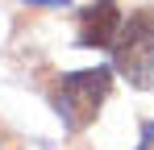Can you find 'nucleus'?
Listing matches in <instances>:
<instances>
[{"mask_svg": "<svg viewBox=\"0 0 154 150\" xmlns=\"http://www.w3.org/2000/svg\"><path fill=\"white\" fill-rule=\"evenodd\" d=\"M112 63L133 88H150L154 83V8H133L121 21Z\"/></svg>", "mask_w": 154, "mask_h": 150, "instance_id": "nucleus-2", "label": "nucleus"}, {"mask_svg": "<svg viewBox=\"0 0 154 150\" xmlns=\"http://www.w3.org/2000/svg\"><path fill=\"white\" fill-rule=\"evenodd\" d=\"M108 88H112V71H108V67H88V71L63 75V79L54 83V92H50L58 121L67 125L71 133L88 129V125L100 117V104H104V96H108Z\"/></svg>", "mask_w": 154, "mask_h": 150, "instance_id": "nucleus-1", "label": "nucleus"}, {"mask_svg": "<svg viewBox=\"0 0 154 150\" xmlns=\"http://www.w3.org/2000/svg\"><path fill=\"white\" fill-rule=\"evenodd\" d=\"M29 4H63V0H29Z\"/></svg>", "mask_w": 154, "mask_h": 150, "instance_id": "nucleus-4", "label": "nucleus"}, {"mask_svg": "<svg viewBox=\"0 0 154 150\" xmlns=\"http://www.w3.org/2000/svg\"><path fill=\"white\" fill-rule=\"evenodd\" d=\"M121 8L117 0H92L88 8H79V46L88 50H112L121 33Z\"/></svg>", "mask_w": 154, "mask_h": 150, "instance_id": "nucleus-3", "label": "nucleus"}]
</instances>
